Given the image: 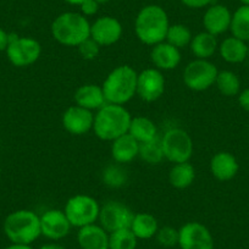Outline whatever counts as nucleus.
I'll list each match as a JSON object with an SVG mask.
<instances>
[{
	"label": "nucleus",
	"mask_w": 249,
	"mask_h": 249,
	"mask_svg": "<svg viewBox=\"0 0 249 249\" xmlns=\"http://www.w3.org/2000/svg\"><path fill=\"white\" fill-rule=\"evenodd\" d=\"M238 103L242 109L249 111V88H246L238 93Z\"/></svg>",
	"instance_id": "37"
},
{
	"label": "nucleus",
	"mask_w": 249,
	"mask_h": 249,
	"mask_svg": "<svg viewBox=\"0 0 249 249\" xmlns=\"http://www.w3.org/2000/svg\"><path fill=\"white\" fill-rule=\"evenodd\" d=\"M130 230L138 239H150L157 234L159 224L154 215L149 213H137L133 216Z\"/></svg>",
	"instance_id": "24"
},
{
	"label": "nucleus",
	"mask_w": 249,
	"mask_h": 249,
	"mask_svg": "<svg viewBox=\"0 0 249 249\" xmlns=\"http://www.w3.org/2000/svg\"><path fill=\"white\" fill-rule=\"evenodd\" d=\"M138 157L150 165H158L164 160V152H162L161 138L159 136L149 142L141 143L140 144V153Z\"/></svg>",
	"instance_id": "29"
},
{
	"label": "nucleus",
	"mask_w": 249,
	"mask_h": 249,
	"mask_svg": "<svg viewBox=\"0 0 249 249\" xmlns=\"http://www.w3.org/2000/svg\"><path fill=\"white\" fill-rule=\"evenodd\" d=\"M52 36L59 44L78 47L90 37V23L81 13H62L52 23Z\"/></svg>",
	"instance_id": "4"
},
{
	"label": "nucleus",
	"mask_w": 249,
	"mask_h": 249,
	"mask_svg": "<svg viewBox=\"0 0 249 249\" xmlns=\"http://www.w3.org/2000/svg\"><path fill=\"white\" fill-rule=\"evenodd\" d=\"M111 157L119 164H127L135 160L140 153V143L131 135L121 136L111 142Z\"/></svg>",
	"instance_id": "21"
},
{
	"label": "nucleus",
	"mask_w": 249,
	"mask_h": 249,
	"mask_svg": "<svg viewBox=\"0 0 249 249\" xmlns=\"http://www.w3.org/2000/svg\"><path fill=\"white\" fill-rule=\"evenodd\" d=\"M190 48L197 59L209 60L219 49V43H217L216 36L204 31V32H199L193 36Z\"/></svg>",
	"instance_id": "23"
},
{
	"label": "nucleus",
	"mask_w": 249,
	"mask_h": 249,
	"mask_svg": "<svg viewBox=\"0 0 249 249\" xmlns=\"http://www.w3.org/2000/svg\"><path fill=\"white\" fill-rule=\"evenodd\" d=\"M170 21L167 13L159 5L144 6L137 14L135 20V33L145 45H155L166 38Z\"/></svg>",
	"instance_id": "2"
},
{
	"label": "nucleus",
	"mask_w": 249,
	"mask_h": 249,
	"mask_svg": "<svg viewBox=\"0 0 249 249\" xmlns=\"http://www.w3.org/2000/svg\"><path fill=\"white\" fill-rule=\"evenodd\" d=\"M73 99H75L76 105L90 110V111L99 110L107 104L102 86L93 85V83H87L78 87L73 95Z\"/></svg>",
	"instance_id": "20"
},
{
	"label": "nucleus",
	"mask_w": 249,
	"mask_h": 249,
	"mask_svg": "<svg viewBox=\"0 0 249 249\" xmlns=\"http://www.w3.org/2000/svg\"><path fill=\"white\" fill-rule=\"evenodd\" d=\"M213 0H181L184 6L190 9H203L212 4Z\"/></svg>",
	"instance_id": "36"
},
{
	"label": "nucleus",
	"mask_w": 249,
	"mask_h": 249,
	"mask_svg": "<svg viewBox=\"0 0 249 249\" xmlns=\"http://www.w3.org/2000/svg\"><path fill=\"white\" fill-rule=\"evenodd\" d=\"M127 179V175L119 166H107L103 172V181L107 186L112 188H119L124 186Z\"/></svg>",
	"instance_id": "32"
},
{
	"label": "nucleus",
	"mask_w": 249,
	"mask_h": 249,
	"mask_svg": "<svg viewBox=\"0 0 249 249\" xmlns=\"http://www.w3.org/2000/svg\"><path fill=\"white\" fill-rule=\"evenodd\" d=\"M165 90V78L161 71L155 68L145 69L137 76L136 94L147 103L157 102Z\"/></svg>",
	"instance_id": "12"
},
{
	"label": "nucleus",
	"mask_w": 249,
	"mask_h": 249,
	"mask_svg": "<svg viewBox=\"0 0 249 249\" xmlns=\"http://www.w3.org/2000/svg\"><path fill=\"white\" fill-rule=\"evenodd\" d=\"M232 14L227 6L214 4L207 9L203 16V26L205 31L214 36H219L230 30Z\"/></svg>",
	"instance_id": "16"
},
{
	"label": "nucleus",
	"mask_w": 249,
	"mask_h": 249,
	"mask_svg": "<svg viewBox=\"0 0 249 249\" xmlns=\"http://www.w3.org/2000/svg\"><path fill=\"white\" fill-rule=\"evenodd\" d=\"M122 37V25L112 16H100L90 25V38L100 47H110Z\"/></svg>",
	"instance_id": "14"
},
{
	"label": "nucleus",
	"mask_w": 249,
	"mask_h": 249,
	"mask_svg": "<svg viewBox=\"0 0 249 249\" xmlns=\"http://www.w3.org/2000/svg\"><path fill=\"white\" fill-rule=\"evenodd\" d=\"M133 216L135 214L127 205H124L121 202H116V200H110L100 207L98 220H99L100 226L105 231L111 233L117 230L130 229Z\"/></svg>",
	"instance_id": "10"
},
{
	"label": "nucleus",
	"mask_w": 249,
	"mask_h": 249,
	"mask_svg": "<svg viewBox=\"0 0 249 249\" xmlns=\"http://www.w3.org/2000/svg\"><path fill=\"white\" fill-rule=\"evenodd\" d=\"M61 122L64 128L69 133L73 136H82L93 130L94 114L85 107L72 105L62 114Z\"/></svg>",
	"instance_id": "15"
},
{
	"label": "nucleus",
	"mask_w": 249,
	"mask_h": 249,
	"mask_svg": "<svg viewBox=\"0 0 249 249\" xmlns=\"http://www.w3.org/2000/svg\"><path fill=\"white\" fill-rule=\"evenodd\" d=\"M138 238L130 229H122L109 233V249H136Z\"/></svg>",
	"instance_id": "31"
},
{
	"label": "nucleus",
	"mask_w": 249,
	"mask_h": 249,
	"mask_svg": "<svg viewBox=\"0 0 249 249\" xmlns=\"http://www.w3.org/2000/svg\"><path fill=\"white\" fill-rule=\"evenodd\" d=\"M64 1H65V3H68V4H70V5L80 6L81 4L83 3V1H86V0H64Z\"/></svg>",
	"instance_id": "41"
},
{
	"label": "nucleus",
	"mask_w": 249,
	"mask_h": 249,
	"mask_svg": "<svg viewBox=\"0 0 249 249\" xmlns=\"http://www.w3.org/2000/svg\"><path fill=\"white\" fill-rule=\"evenodd\" d=\"M9 45V33L0 28V53L5 52Z\"/></svg>",
	"instance_id": "38"
},
{
	"label": "nucleus",
	"mask_w": 249,
	"mask_h": 249,
	"mask_svg": "<svg viewBox=\"0 0 249 249\" xmlns=\"http://www.w3.org/2000/svg\"><path fill=\"white\" fill-rule=\"evenodd\" d=\"M239 170L236 157L229 152H219L210 160V172L217 181L226 182L233 178Z\"/></svg>",
	"instance_id": "19"
},
{
	"label": "nucleus",
	"mask_w": 249,
	"mask_h": 249,
	"mask_svg": "<svg viewBox=\"0 0 249 249\" xmlns=\"http://www.w3.org/2000/svg\"><path fill=\"white\" fill-rule=\"evenodd\" d=\"M192 38V32H191V30L186 25L175 23V25H170L166 33V38H165V42L174 45L177 49H182V48L188 47L191 44Z\"/></svg>",
	"instance_id": "30"
},
{
	"label": "nucleus",
	"mask_w": 249,
	"mask_h": 249,
	"mask_svg": "<svg viewBox=\"0 0 249 249\" xmlns=\"http://www.w3.org/2000/svg\"><path fill=\"white\" fill-rule=\"evenodd\" d=\"M219 73L216 66L209 60L196 59L188 62L183 70V82L195 92H203L215 85Z\"/></svg>",
	"instance_id": "9"
},
{
	"label": "nucleus",
	"mask_w": 249,
	"mask_h": 249,
	"mask_svg": "<svg viewBox=\"0 0 249 249\" xmlns=\"http://www.w3.org/2000/svg\"><path fill=\"white\" fill-rule=\"evenodd\" d=\"M3 230L11 243L31 244L42 236L39 215L32 210L21 209L6 216Z\"/></svg>",
	"instance_id": "5"
},
{
	"label": "nucleus",
	"mask_w": 249,
	"mask_h": 249,
	"mask_svg": "<svg viewBox=\"0 0 249 249\" xmlns=\"http://www.w3.org/2000/svg\"><path fill=\"white\" fill-rule=\"evenodd\" d=\"M39 249H65L61 244L56 243V242H50V243H45L40 247Z\"/></svg>",
	"instance_id": "39"
},
{
	"label": "nucleus",
	"mask_w": 249,
	"mask_h": 249,
	"mask_svg": "<svg viewBox=\"0 0 249 249\" xmlns=\"http://www.w3.org/2000/svg\"><path fill=\"white\" fill-rule=\"evenodd\" d=\"M239 1H241V3H242V5L249 6V0H239Z\"/></svg>",
	"instance_id": "42"
},
{
	"label": "nucleus",
	"mask_w": 249,
	"mask_h": 249,
	"mask_svg": "<svg viewBox=\"0 0 249 249\" xmlns=\"http://www.w3.org/2000/svg\"><path fill=\"white\" fill-rule=\"evenodd\" d=\"M5 52L9 61L14 66L27 68L40 57L42 45L35 38L20 37L15 33H9V45Z\"/></svg>",
	"instance_id": "7"
},
{
	"label": "nucleus",
	"mask_w": 249,
	"mask_h": 249,
	"mask_svg": "<svg viewBox=\"0 0 249 249\" xmlns=\"http://www.w3.org/2000/svg\"><path fill=\"white\" fill-rule=\"evenodd\" d=\"M77 48L78 53L82 56V59L85 60H94L99 55L100 52V45L90 37L88 39H86L85 42L81 43Z\"/></svg>",
	"instance_id": "34"
},
{
	"label": "nucleus",
	"mask_w": 249,
	"mask_h": 249,
	"mask_svg": "<svg viewBox=\"0 0 249 249\" xmlns=\"http://www.w3.org/2000/svg\"><path fill=\"white\" fill-rule=\"evenodd\" d=\"M248 56H249V44H248Z\"/></svg>",
	"instance_id": "44"
},
{
	"label": "nucleus",
	"mask_w": 249,
	"mask_h": 249,
	"mask_svg": "<svg viewBox=\"0 0 249 249\" xmlns=\"http://www.w3.org/2000/svg\"><path fill=\"white\" fill-rule=\"evenodd\" d=\"M137 71L130 65H120L109 72L102 88L110 104L124 105L137 93Z\"/></svg>",
	"instance_id": "3"
},
{
	"label": "nucleus",
	"mask_w": 249,
	"mask_h": 249,
	"mask_svg": "<svg viewBox=\"0 0 249 249\" xmlns=\"http://www.w3.org/2000/svg\"><path fill=\"white\" fill-rule=\"evenodd\" d=\"M219 53L229 64H241L248 56V44L244 40L231 36L220 43Z\"/></svg>",
	"instance_id": "22"
},
{
	"label": "nucleus",
	"mask_w": 249,
	"mask_h": 249,
	"mask_svg": "<svg viewBox=\"0 0 249 249\" xmlns=\"http://www.w3.org/2000/svg\"><path fill=\"white\" fill-rule=\"evenodd\" d=\"M196 170L190 161L175 164L169 174V182L177 190L188 188L195 182Z\"/></svg>",
	"instance_id": "26"
},
{
	"label": "nucleus",
	"mask_w": 249,
	"mask_h": 249,
	"mask_svg": "<svg viewBox=\"0 0 249 249\" xmlns=\"http://www.w3.org/2000/svg\"><path fill=\"white\" fill-rule=\"evenodd\" d=\"M39 219L42 236H44L45 238L50 239L53 242L65 238L70 233L71 229H72L64 210H47V212L40 215Z\"/></svg>",
	"instance_id": "13"
},
{
	"label": "nucleus",
	"mask_w": 249,
	"mask_h": 249,
	"mask_svg": "<svg viewBox=\"0 0 249 249\" xmlns=\"http://www.w3.org/2000/svg\"><path fill=\"white\" fill-rule=\"evenodd\" d=\"M99 5L97 0H86L80 5L81 14L86 18H89V16H94L95 14L99 10Z\"/></svg>",
	"instance_id": "35"
},
{
	"label": "nucleus",
	"mask_w": 249,
	"mask_h": 249,
	"mask_svg": "<svg viewBox=\"0 0 249 249\" xmlns=\"http://www.w3.org/2000/svg\"><path fill=\"white\" fill-rule=\"evenodd\" d=\"M215 86L225 97H234L241 92V81H239L238 76L230 70L219 71Z\"/></svg>",
	"instance_id": "28"
},
{
	"label": "nucleus",
	"mask_w": 249,
	"mask_h": 249,
	"mask_svg": "<svg viewBox=\"0 0 249 249\" xmlns=\"http://www.w3.org/2000/svg\"><path fill=\"white\" fill-rule=\"evenodd\" d=\"M64 213L68 216L71 226L81 229L97 222L99 217L100 205L90 196L76 195L66 202Z\"/></svg>",
	"instance_id": "6"
},
{
	"label": "nucleus",
	"mask_w": 249,
	"mask_h": 249,
	"mask_svg": "<svg viewBox=\"0 0 249 249\" xmlns=\"http://www.w3.org/2000/svg\"><path fill=\"white\" fill-rule=\"evenodd\" d=\"M150 60L158 70H174L181 62V52L176 47L164 40V42L153 45L152 52H150Z\"/></svg>",
	"instance_id": "17"
},
{
	"label": "nucleus",
	"mask_w": 249,
	"mask_h": 249,
	"mask_svg": "<svg viewBox=\"0 0 249 249\" xmlns=\"http://www.w3.org/2000/svg\"><path fill=\"white\" fill-rule=\"evenodd\" d=\"M132 116L124 105L107 103L94 114L93 131L99 140L112 142L128 132Z\"/></svg>",
	"instance_id": "1"
},
{
	"label": "nucleus",
	"mask_w": 249,
	"mask_h": 249,
	"mask_svg": "<svg viewBox=\"0 0 249 249\" xmlns=\"http://www.w3.org/2000/svg\"><path fill=\"white\" fill-rule=\"evenodd\" d=\"M77 242L81 249H109V232L100 225H87L78 229Z\"/></svg>",
	"instance_id": "18"
},
{
	"label": "nucleus",
	"mask_w": 249,
	"mask_h": 249,
	"mask_svg": "<svg viewBox=\"0 0 249 249\" xmlns=\"http://www.w3.org/2000/svg\"><path fill=\"white\" fill-rule=\"evenodd\" d=\"M164 158L174 164L190 161L193 154V141L184 130L170 128L161 137Z\"/></svg>",
	"instance_id": "8"
},
{
	"label": "nucleus",
	"mask_w": 249,
	"mask_h": 249,
	"mask_svg": "<svg viewBox=\"0 0 249 249\" xmlns=\"http://www.w3.org/2000/svg\"><path fill=\"white\" fill-rule=\"evenodd\" d=\"M0 176H1V169H0Z\"/></svg>",
	"instance_id": "45"
},
{
	"label": "nucleus",
	"mask_w": 249,
	"mask_h": 249,
	"mask_svg": "<svg viewBox=\"0 0 249 249\" xmlns=\"http://www.w3.org/2000/svg\"><path fill=\"white\" fill-rule=\"evenodd\" d=\"M128 135L132 136L138 143H145L154 140L158 136L157 124L150 119L144 116L132 117L128 127Z\"/></svg>",
	"instance_id": "25"
},
{
	"label": "nucleus",
	"mask_w": 249,
	"mask_h": 249,
	"mask_svg": "<svg viewBox=\"0 0 249 249\" xmlns=\"http://www.w3.org/2000/svg\"><path fill=\"white\" fill-rule=\"evenodd\" d=\"M97 1L99 4H105V3H107V1H110V0H97Z\"/></svg>",
	"instance_id": "43"
},
{
	"label": "nucleus",
	"mask_w": 249,
	"mask_h": 249,
	"mask_svg": "<svg viewBox=\"0 0 249 249\" xmlns=\"http://www.w3.org/2000/svg\"><path fill=\"white\" fill-rule=\"evenodd\" d=\"M155 238L161 247L172 248L175 246H178V230L171 226L159 227Z\"/></svg>",
	"instance_id": "33"
},
{
	"label": "nucleus",
	"mask_w": 249,
	"mask_h": 249,
	"mask_svg": "<svg viewBox=\"0 0 249 249\" xmlns=\"http://www.w3.org/2000/svg\"><path fill=\"white\" fill-rule=\"evenodd\" d=\"M230 31L233 37L249 42V6L241 5L232 14Z\"/></svg>",
	"instance_id": "27"
},
{
	"label": "nucleus",
	"mask_w": 249,
	"mask_h": 249,
	"mask_svg": "<svg viewBox=\"0 0 249 249\" xmlns=\"http://www.w3.org/2000/svg\"><path fill=\"white\" fill-rule=\"evenodd\" d=\"M179 249H214V237L205 225L191 221L178 229Z\"/></svg>",
	"instance_id": "11"
},
{
	"label": "nucleus",
	"mask_w": 249,
	"mask_h": 249,
	"mask_svg": "<svg viewBox=\"0 0 249 249\" xmlns=\"http://www.w3.org/2000/svg\"><path fill=\"white\" fill-rule=\"evenodd\" d=\"M4 249H33V248L31 246H28V244L11 243L10 246H8L6 248H4Z\"/></svg>",
	"instance_id": "40"
}]
</instances>
